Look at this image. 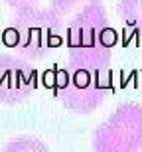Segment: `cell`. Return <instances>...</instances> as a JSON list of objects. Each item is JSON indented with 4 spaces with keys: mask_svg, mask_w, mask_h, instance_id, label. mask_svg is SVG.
<instances>
[{
    "mask_svg": "<svg viewBox=\"0 0 142 152\" xmlns=\"http://www.w3.org/2000/svg\"><path fill=\"white\" fill-rule=\"evenodd\" d=\"M50 14L59 38L67 39L69 65L107 73L113 59L114 30L101 0H53Z\"/></svg>",
    "mask_w": 142,
    "mask_h": 152,
    "instance_id": "cell-1",
    "label": "cell"
},
{
    "mask_svg": "<svg viewBox=\"0 0 142 152\" xmlns=\"http://www.w3.org/2000/svg\"><path fill=\"white\" fill-rule=\"evenodd\" d=\"M6 38L8 44L18 51H22L24 56L40 59L53 48L59 34L50 10H40L36 6H30L18 10V14L12 18L10 26L6 30Z\"/></svg>",
    "mask_w": 142,
    "mask_h": 152,
    "instance_id": "cell-2",
    "label": "cell"
},
{
    "mask_svg": "<svg viewBox=\"0 0 142 152\" xmlns=\"http://www.w3.org/2000/svg\"><path fill=\"white\" fill-rule=\"evenodd\" d=\"M95 152H140L142 150V105L122 103L93 136Z\"/></svg>",
    "mask_w": 142,
    "mask_h": 152,
    "instance_id": "cell-3",
    "label": "cell"
},
{
    "mask_svg": "<svg viewBox=\"0 0 142 152\" xmlns=\"http://www.w3.org/2000/svg\"><path fill=\"white\" fill-rule=\"evenodd\" d=\"M111 91V81L107 73H91L85 69L69 65L57 79L55 95L63 107L79 115L93 113Z\"/></svg>",
    "mask_w": 142,
    "mask_h": 152,
    "instance_id": "cell-4",
    "label": "cell"
},
{
    "mask_svg": "<svg viewBox=\"0 0 142 152\" xmlns=\"http://www.w3.org/2000/svg\"><path fill=\"white\" fill-rule=\"evenodd\" d=\"M36 87V71L14 56H0V103L16 105Z\"/></svg>",
    "mask_w": 142,
    "mask_h": 152,
    "instance_id": "cell-5",
    "label": "cell"
},
{
    "mask_svg": "<svg viewBox=\"0 0 142 152\" xmlns=\"http://www.w3.org/2000/svg\"><path fill=\"white\" fill-rule=\"evenodd\" d=\"M117 14L125 28H130L142 36V0H119Z\"/></svg>",
    "mask_w": 142,
    "mask_h": 152,
    "instance_id": "cell-6",
    "label": "cell"
},
{
    "mask_svg": "<svg viewBox=\"0 0 142 152\" xmlns=\"http://www.w3.org/2000/svg\"><path fill=\"white\" fill-rule=\"evenodd\" d=\"M2 152H50L44 142L32 136H20L16 140H12L10 144H6Z\"/></svg>",
    "mask_w": 142,
    "mask_h": 152,
    "instance_id": "cell-7",
    "label": "cell"
},
{
    "mask_svg": "<svg viewBox=\"0 0 142 152\" xmlns=\"http://www.w3.org/2000/svg\"><path fill=\"white\" fill-rule=\"evenodd\" d=\"M12 8H16V10H22V8H30V6H34L38 0H4Z\"/></svg>",
    "mask_w": 142,
    "mask_h": 152,
    "instance_id": "cell-8",
    "label": "cell"
}]
</instances>
